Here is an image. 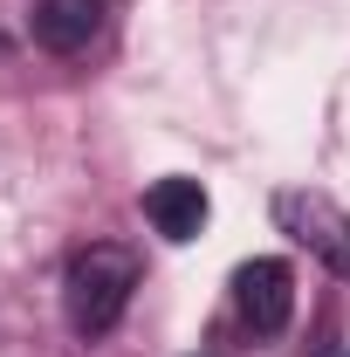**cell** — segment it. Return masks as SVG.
I'll return each mask as SVG.
<instances>
[{"instance_id": "obj_3", "label": "cell", "mask_w": 350, "mask_h": 357, "mask_svg": "<svg viewBox=\"0 0 350 357\" xmlns=\"http://www.w3.org/2000/svg\"><path fill=\"white\" fill-rule=\"evenodd\" d=\"M234 310H241V323H248L254 337L289 330V310H296V275H289V261H275V255L248 261L234 275Z\"/></svg>"}, {"instance_id": "obj_1", "label": "cell", "mask_w": 350, "mask_h": 357, "mask_svg": "<svg viewBox=\"0 0 350 357\" xmlns=\"http://www.w3.org/2000/svg\"><path fill=\"white\" fill-rule=\"evenodd\" d=\"M131 289H137V255H131V248H117V241H89L83 255L69 261V275H62L69 330H76V337H103V330H117V316L131 310Z\"/></svg>"}, {"instance_id": "obj_2", "label": "cell", "mask_w": 350, "mask_h": 357, "mask_svg": "<svg viewBox=\"0 0 350 357\" xmlns=\"http://www.w3.org/2000/svg\"><path fill=\"white\" fill-rule=\"evenodd\" d=\"M275 220H282V234H296L330 275H344V282H350V213L337 206V199L289 185V192H275Z\"/></svg>"}, {"instance_id": "obj_4", "label": "cell", "mask_w": 350, "mask_h": 357, "mask_svg": "<svg viewBox=\"0 0 350 357\" xmlns=\"http://www.w3.org/2000/svg\"><path fill=\"white\" fill-rule=\"evenodd\" d=\"M103 35V0H35V42L48 55H83Z\"/></svg>"}, {"instance_id": "obj_5", "label": "cell", "mask_w": 350, "mask_h": 357, "mask_svg": "<svg viewBox=\"0 0 350 357\" xmlns=\"http://www.w3.org/2000/svg\"><path fill=\"white\" fill-rule=\"evenodd\" d=\"M144 220L158 227L165 241H192V234L206 227V192H199V178H158V185L144 192Z\"/></svg>"}]
</instances>
